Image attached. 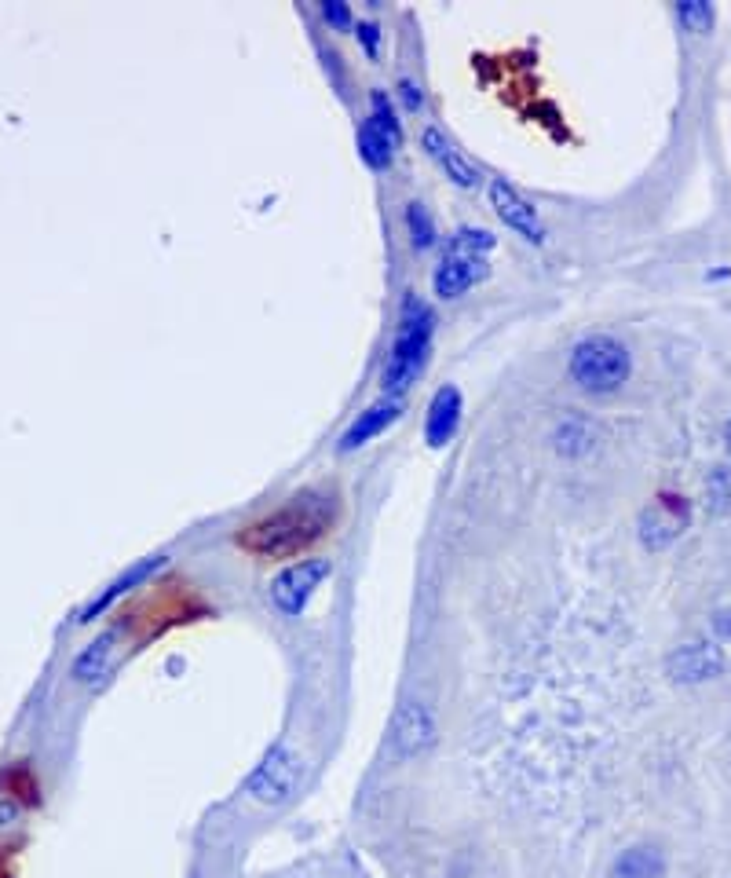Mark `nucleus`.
Masks as SVG:
<instances>
[{"instance_id": "nucleus-3", "label": "nucleus", "mask_w": 731, "mask_h": 878, "mask_svg": "<svg viewBox=\"0 0 731 878\" xmlns=\"http://www.w3.org/2000/svg\"><path fill=\"white\" fill-rule=\"evenodd\" d=\"M498 249V235L487 231V227L468 224L461 231H454V238L446 242L443 257L432 271V290L435 297L443 300H457L465 297L472 286L487 279L490 271V253Z\"/></svg>"}, {"instance_id": "nucleus-11", "label": "nucleus", "mask_w": 731, "mask_h": 878, "mask_svg": "<svg viewBox=\"0 0 731 878\" xmlns=\"http://www.w3.org/2000/svg\"><path fill=\"white\" fill-rule=\"evenodd\" d=\"M406 410V396H395V392H384L381 399H373L370 407L362 410L359 418L351 421L344 439H340V450H359L366 447L370 439H377L381 432H388L395 421L403 418Z\"/></svg>"}, {"instance_id": "nucleus-18", "label": "nucleus", "mask_w": 731, "mask_h": 878, "mask_svg": "<svg viewBox=\"0 0 731 878\" xmlns=\"http://www.w3.org/2000/svg\"><path fill=\"white\" fill-rule=\"evenodd\" d=\"M556 450H560L563 458H582L585 450H593V425H585V421L571 418V421H563L560 429H556Z\"/></svg>"}, {"instance_id": "nucleus-16", "label": "nucleus", "mask_w": 731, "mask_h": 878, "mask_svg": "<svg viewBox=\"0 0 731 878\" xmlns=\"http://www.w3.org/2000/svg\"><path fill=\"white\" fill-rule=\"evenodd\" d=\"M611 878H666V857L655 846H629L618 853Z\"/></svg>"}, {"instance_id": "nucleus-25", "label": "nucleus", "mask_w": 731, "mask_h": 878, "mask_svg": "<svg viewBox=\"0 0 731 878\" xmlns=\"http://www.w3.org/2000/svg\"><path fill=\"white\" fill-rule=\"evenodd\" d=\"M728 450H731V425H728Z\"/></svg>"}, {"instance_id": "nucleus-22", "label": "nucleus", "mask_w": 731, "mask_h": 878, "mask_svg": "<svg viewBox=\"0 0 731 878\" xmlns=\"http://www.w3.org/2000/svg\"><path fill=\"white\" fill-rule=\"evenodd\" d=\"M322 19H326L333 30H355V15H351L348 4H322Z\"/></svg>"}, {"instance_id": "nucleus-9", "label": "nucleus", "mask_w": 731, "mask_h": 878, "mask_svg": "<svg viewBox=\"0 0 731 878\" xmlns=\"http://www.w3.org/2000/svg\"><path fill=\"white\" fill-rule=\"evenodd\" d=\"M399 143H403V125H399V118H395V103L384 96V92H377V96H373L370 118H366V125L359 129L362 161L377 172L388 169L395 158V150H399Z\"/></svg>"}, {"instance_id": "nucleus-4", "label": "nucleus", "mask_w": 731, "mask_h": 878, "mask_svg": "<svg viewBox=\"0 0 731 878\" xmlns=\"http://www.w3.org/2000/svg\"><path fill=\"white\" fill-rule=\"evenodd\" d=\"M633 374V355L626 341H618L611 333H593L582 337L567 355V377L574 388H582L589 396H611L626 385Z\"/></svg>"}, {"instance_id": "nucleus-2", "label": "nucleus", "mask_w": 731, "mask_h": 878, "mask_svg": "<svg viewBox=\"0 0 731 878\" xmlns=\"http://www.w3.org/2000/svg\"><path fill=\"white\" fill-rule=\"evenodd\" d=\"M432 333H435V315L432 308L424 304L421 297L403 300L399 308V330H395L392 352L384 359L381 370V385L384 392H395V396H406V388L414 385L417 374L428 363V348H432Z\"/></svg>"}, {"instance_id": "nucleus-17", "label": "nucleus", "mask_w": 731, "mask_h": 878, "mask_svg": "<svg viewBox=\"0 0 731 878\" xmlns=\"http://www.w3.org/2000/svg\"><path fill=\"white\" fill-rule=\"evenodd\" d=\"M161 564H165V557H161V553H154V557H147V560H143V564H136V568H132V571H125V575H121V579H117L114 586L106 589V593H99V597L92 600V604H88L85 611H81V622L96 619L99 611H103V608H110V604H114V600L121 597V593H125V589L139 586V582L147 579V575H154V571H158Z\"/></svg>"}, {"instance_id": "nucleus-24", "label": "nucleus", "mask_w": 731, "mask_h": 878, "mask_svg": "<svg viewBox=\"0 0 731 878\" xmlns=\"http://www.w3.org/2000/svg\"><path fill=\"white\" fill-rule=\"evenodd\" d=\"M713 630H717V641H731V611L713 615Z\"/></svg>"}, {"instance_id": "nucleus-8", "label": "nucleus", "mask_w": 731, "mask_h": 878, "mask_svg": "<svg viewBox=\"0 0 731 878\" xmlns=\"http://www.w3.org/2000/svg\"><path fill=\"white\" fill-rule=\"evenodd\" d=\"M487 202L490 209L498 213L501 224L509 227L512 235H520L527 246H545V242H549V227L541 220L538 205L530 202L520 187H512L509 180L494 176V180L487 183Z\"/></svg>"}, {"instance_id": "nucleus-19", "label": "nucleus", "mask_w": 731, "mask_h": 878, "mask_svg": "<svg viewBox=\"0 0 731 878\" xmlns=\"http://www.w3.org/2000/svg\"><path fill=\"white\" fill-rule=\"evenodd\" d=\"M406 227H410V238H414L417 249L435 246V220L428 216V209H424L421 202H410V209H406Z\"/></svg>"}, {"instance_id": "nucleus-7", "label": "nucleus", "mask_w": 731, "mask_h": 878, "mask_svg": "<svg viewBox=\"0 0 731 878\" xmlns=\"http://www.w3.org/2000/svg\"><path fill=\"white\" fill-rule=\"evenodd\" d=\"M435 739H439V721H435V710L432 703H424V699H403L399 710H395L392 718V729H388V743H392V754L399 761H414L421 754L435 747Z\"/></svg>"}, {"instance_id": "nucleus-20", "label": "nucleus", "mask_w": 731, "mask_h": 878, "mask_svg": "<svg viewBox=\"0 0 731 878\" xmlns=\"http://www.w3.org/2000/svg\"><path fill=\"white\" fill-rule=\"evenodd\" d=\"M677 19L688 26V30L706 33L713 26V8L710 4H677Z\"/></svg>"}, {"instance_id": "nucleus-6", "label": "nucleus", "mask_w": 731, "mask_h": 878, "mask_svg": "<svg viewBox=\"0 0 731 878\" xmlns=\"http://www.w3.org/2000/svg\"><path fill=\"white\" fill-rule=\"evenodd\" d=\"M329 571H333V564H329L326 557L293 560L289 568L278 571L275 579H271V586H267V597H271V604L278 608V615H289V619L304 615L311 597H315L318 589H322V582L329 579Z\"/></svg>"}, {"instance_id": "nucleus-21", "label": "nucleus", "mask_w": 731, "mask_h": 878, "mask_svg": "<svg viewBox=\"0 0 731 878\" xmlns=\"http://www.w3.org/2000/svg\"><path fill=\"white\" fill-rule=\"evenodd\" d=\"M355 37H359L362 52L370 55V59L381 55V26L377 22H355Z\"/></svg>"}, {"instance_id": "nucleus-23", "label": "nucleus", "mask_w": 731, "mask_h": 878, "mask_svg": "<svg viewBox=\"0 0 731 878\" xmlns=\"http://www.w3.org/2000/svg\"><path fill=\"white\" fill-rule=\"evenodd\" d=\"M395 92L406 99V107H410V110H421V92H417L414 81H399V88H395Z\"/></svg>"}, {"instance_id": "nucleus-5", "label": "nucleus", "mask_w": 731, "mask_h": 878, "mask_svg": "<svg viewBox=\"0 0 731 878\" xmlns=\"http://www.w3.org/2000/svg\"><path fill=\"white\" fill-rule=\"evenodd\" d=\"M304 754H300L289 739L275 743V747L267 750L260 765L249 772V780H245V791L253 794L260 805H282L293 798V791L300 787L304 780Z\"/></svg>"}, {"instance_id": "nucleus-13", "label": "nucleus", "mask_w": 731, "mask_h": 878, "mask_svg": "<svg viewBox=\"0 0 731 878\" xmlns=\"http://www.w3.org/2000/svg\"><path fill=\"white\" fill-rule=\"evenodd\" d=\"M421 150L435 161V169L443 172V176L454 183V187H465V191H472V187L479 183L476 165H472V161H468L465 154L454 147V143L446 140V132L439 129V125H424V129H421Z\"/></svg>"}, {"instance_id": "nucleus-14", "label": "nucleus", "mask_w": 731, "mask_h": 878, "mask_svg": "<svg viewBox=\"0 0 731 878\" xmlns=\"http://www.w3.org/2000/svg\"><path fill=\"white\" fill-rule=\"evenodd\" d=\"M461 410H465V396L457 385H443L428 403V414H424V439L428 447H446L454 439L457 425H461Z\"/></svg>"}, {"instance_id": "nucleus-12", "label": "nucleus", "mask_w": 731, "mask_h": 878, "mask_svg": "<svg viewBox=\"0 0 731 878\" xmlns=\"http://www.w3.org/2000/svg\"><path fill=\"white\" fill-rule=\"evenodd\" d=\"M721 670H724V655L721 648L710 641L680 644L677 652L669 655V677H673L677 685H702V681H713Z\"/></svg>"}, {"instance_id": "nucleus-15", "label": "nucleus", "mask_w": 731, "mask_h": 878, "mask_svg": "<svg viewBox=\"0 0 731 878\" xmlns=\"http://www.w3.org/2000/svg\"><path fill=\"white\" fill-rule=\"evenodd\" d=\"M114 652H117V630L99 633L88 648L77 652V659L70 663V677H74L77 685H99V681L110 674V666H114Z\"/></svg>"}, {"instance_id": "nucleus-10", "label": "nucleus", "mask_w": 731, "mask_h": 878, "mask_svg": "<svg viewBox=\"0 0 731 878\" xmlns=\"http://www.w3.org/2000/svg\"><path fill=\"white\" fill-rule=\"evenodd\" d=\"M688 502H680L677 494H658L655 505H647L640 516V542L647 549H662L684 531L688 524Z\"/></svg>"}, {"instance_id": "nucleus-1", "label": "nucleus", "mask_w": 731, "mask_h": 878, "mask_svg": "<svg viewBox=\"0 0 731 878\" xmlns=\"http://www.w3.org/2000/svg\"><path fill=\"white\" fill-rule=\"evenodd\" d=\"M340 520V502L337 494H293L286 505H278L260 520L245 524L238 531V546L256 560H289L308 553L315 542L337 527Z\"/></svg>"}]
</instances>
